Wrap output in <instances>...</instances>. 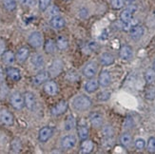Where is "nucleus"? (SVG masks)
<instances>
[{
  "mask_svg": "<svg viewBox=\"0 0 155 154\" xmlns=\"http://www.w3.org/2000/svg\"><path fill=\"white\" fill-rule=\"evenodd\" d=\"M147 151L150 153L155 152V137H150L149 139L147 145Z\"/></svg>",
  "mask_w": 155,
  "mask_h": 154,
  "instance_id": "obj_34",
  "label": "nucleus"
},
{
  "mask_svg": "<svg viewBox=\"0 0 155 154\" xmlns=\"http://www.w3.org/2000/svg\"><path fill=\"white\" fill-rule=\"evenodd\" d=\"M97 72V65L93 62L87 63L83 69V74L87 78H92Z\"/></svg>",
  "mask_w": 155,
  "mask_h": 154,
  "instance_id": "obj_12",
  "label": "nucleus"
},
{
  "mask_svg": "<svg viewBox=\"0 0 155 154\" xmlns=\"http://www.w3.org/2000/svg\"><path fill=\"white\" fill-rule=\"evenodd\" d=\"M51 25L53 29L55 30H61L65 27V20L63 17L59 16V15H55L52 16L51 19Z\"/></svg>",
  "mask_w": 155,
  "mask_h": 154,
  "instance_id": "obj_19",
  "label": "nucleus"
},
{
  "mask_svg": "<svg viewBox=\"0 0 155 154\" xmlns=\"http://www.w3.org/2000/svg\"><path fill=\"white\" fill-rule=\"evenodd\" d=\"M15 59H16L15 55L13 54L12 51H5L2 54V60L6 65H9V66L12 65L15 62Z\"/></svg>",
  "mask_w": 155,
  "mask_h": 154,
  "instance_id": "obj_21",
  "label": "nucleus"
},
{
  "mask_svg": "<svg viewBox=\"0 0 155 154\" xmlns=\"http://www.w3.org/2000/svg\"><path fill=\"white\" fill-rule=\"evenodd\" d=\"M52 134H53L52 128H51V126H43V128L38 132V139L41 143H46L51 139Z\"/></svg>",
  "mask_w": 155,
  "mask_h": 154,
  "instance_id": "obj_4",
  "label": "nucleus"
},
{
  "mask_svg": "<svg viewBox=\"0 0 155 154\" xmlns=\"http://www.w3.org/2000/svg\"><path fill=\"white\" fill-rule=\"evenodd\" d=\"M5 49H6L5 42H4V41H2V40H0V55H2L3 53H4Z\"/></svg>",
  "mask_w": 155,
  "mask_h": 154,
  "instance_id": "obj_47",
  "label": "nucleus"
},
{
  "mask_svg": "<svg viewBox=\"0 0 155 154\" xmlns=\"http://www.w3.org/2000/svg\"><path fill=\"white\" fill-rule=\"evenodd\" d=\"M44 48L47 53H53L57 47H56V43L53 42V40L48 39L44 45Z\"/></svg>",
  "mask_w": 155,
  "mask_h": 154,
  "instance_id": "obj_29",
  "label": "nucleus"
},
{
  "mask_svg": "<svg viewBox=\"0 0 155 154\" xmlns=\"http://www.w3.org/2000/svg\"><path fill=\"white\" fill-rule=\"evenodd\" d=\"M110 92L103 91V92L99 93L98 99H99V100H101V101H106V100H107V99L110 98Z\"/></svg>",
  "mask_w": 155,
  "mask_h": 154,
  "instance_id": "obj_41",
  "label": "nucleus"
},
{
  "mask_svg": "<svg viewBox=\"0 0 155 154\" xmlns=\"http://www.w3.org/2000/svg\"><path fill=\"white\" fill-rule=\"evenodd\" d=\"M10 102H11V105L12 106V108H15V110H22L23 106H25L24 97L21 93L18 91L13 92L11 95Z\"/></svg>",
  "mask_w": 155,
  "mask_h": 154,
  "instance_id": "obj_2",
  "label": "nucleus"
},
{
  "mask_svg": "<svg viewBox=\"0 0 155 154\" xmlns=\"http://www.w3.org/2000/svg\"><path fill=\"white\" fill-rule=\"evenodd\" d=\"M66 1H68V0H66Z\"/></svg>",
  "mask_w": 155,
  "mask_h": 154,
  "instance_id": "obj_51",
  "label": "nucleus"
},
{
  "mask_svg": "<svg viewBox=\"0 0 155 154\" xmlns=\"http://www.w3.org/2000/svg\"><path fill=\"white\" fill-rule=\"evenodd\" d=\"M56 47L60 51H64L69 47V41L65 36H59L56 39Z\"/></svg>",
  "mask_w": 155,
  "mask_h": 154,
  "instance_id": "obj_27",
  "label": "nucleus"
},
{
  "mask_svg": "<svg viewBox=\"0 0 155 154\" xmlns=\"http://www.w3.org/2000/svg\"><path fill=\"white\" fill-rule=\"evenodd\" d=\"M92 149H93L92 142L90 141V140H85V141H83L82 144H81V146H80V152L87 154V153L91 152Z\"/></svg>",
  "mask_w": 155,
  "mask_h": 154,
  "instance_id": "obj_25",
  "label": "nucleus"
},
{
  "mask_svg": "<svg viewBox=\"0 0 155 154\" xmlns=\"http://www.w3.org/2000/svg\"><path fill=\"white\" fill-rule=\"evenodd\" d=\"M3 81H4V71L1 67H0V84H1Z\"/></svg>",
  "mask_w": 155,
  "mask_h": 154,
  "instance_id": "obj_48",
  "label": "nucleus"
},
{
  "mask_svg": "<svg viewBox=\"0 0 155 154\" xmlns=\"http://www.w3.org/2000/svg\"><path fill=\"white\" fill-rule=\"evenodd\" d=\"M50 72L47 70H42L32 78V83L35 86H39L45 82H47L50 78Z\"/></svg>",
  "mask_w": 155,
  "mask_h": 154,
  "instance_id": "obj_10",
  "label": "nucleus"
},
{
  "mask_svg": "<svg viewBox=\"0 0 155 154\" xmlns=\"http://www.w3.org/2000/svg\"><path fill=\"white\" fill-rule=\"evenodd\" d=\"M146 98L149 100H153L155 98V88L154 87H150L146 90Z\"/></svg>",
  "mask_w": 155,
  "mask_h": 154,
  "instance_id": "obj_36",
  "label": "nucleus"
},
{
  "mask_svg": "<svg viewBox=\"0 0 155 154\" xmlns=\"http://www.w3.org/2000/svg\"><path fill=\"white\" fill-rule=\"evenodd\" d=\"M0 121L3 125L6 126H12L15 119H13V115L12 113L7 110H2L0 111Z\"/></svg>",
  "mask_w": 155,
  "mask_h": 154,
  "instance_id": "obj_11",
  "label": "nucleus"
},
{
  "mask_svg": "<svg viewBox=\"0 0 155 154\" xmlns=\"http://www.w3.org/2000/svg\"><path fill=\"white\" fill-rule=\"evenodd\" d=\"M75 128V119L72 115H69L66 118L65 121V129L66 130H71Z\"/></svg>",
  "mask_w": 155,
  "mask_h": 154,
  "instance_id": "obj_30",
  "label": "nucleus"
},
{
  "mask_svg": "<svg viewBox=\"0 0 155 154\" xmlns=\"http://www.w3.org/2000/svg\"><path fill=\"white\" fill-rule=\"evenodd\" d=\"M145 80L147 84H152L155 81V70L150 68L145 72Z\"/></svg>",
  "mask_w": 155,
  "mask_h": 154,
  "instance_id": "obj_28",
  "label": "nucleus"
},
{
  "mask_svg": "<svg viewBox=\"0 0 155 154\" xmlns=\"http://www.w3.org/2000/svg\"><path fill=\"white\" fill-rule=\"evenodd\" d=\"M136 11L135 6H130L125 9L120 15V19L123 23H130L133 17V13Z\"/></svg>",
  "mask_w": 155,
  "mask_h": 154,
  "instance_id": "obj_5",
  "label": "nucleus"
},
{
  "mask_svg": "<svg viewBox=\"0 0 155 154\" xmlns=\"http://www.w3.org/2000/svg\"><path fill=\"white\" fill-rule=\"evenodd\" d=\"M66 78L69 80L70 82H75L78 80L79 76L77 74V72L74 71V70H71L69 71L68 73H67V75H66Z\"/></svg>",
  "mask_w": 155,
  "mask_h": 154,
  "instance_id": "obj_35",
  "label": "nucleus"
},
{
  "mask_svg": "<svg viewBox=\"0 0 155 154\" xmlns=\"http://www.w3.org/2000/svg\"><path fill=\"white\" fill-rule=\"evenodd\" d=\"M77 130H78L79 138L81 140H86L87 137H89V129H87L86 126H79Z\"/></svg>",
  "mask_w": 155,
  "mask_h": 154,
  "instance_id": "obj_31",
  "label": "nucleus"
},
{
  "mask_svg": "<svg viewBox=\"0 0 155 154\" xmlns=\"http://www.w3.org/2000/svg\"><path fill=\"white\" fill-rule=\"evenodd\" d=\"M111 7L113 9L115 10H119V9H122L124 5H125V2L124 0H111Z\"/></svg>",
  "mask_w": 155,
  "mask_h": 154,
  "instance_id": "obj_37",
  "label": "nucleus"
},
{
  "mask_svg": "<svg viewBox=\"0 0 155 154\" xmlns=\"http://www.w3.org/2000/svg\"><path fill=\"white\" fill-rule=\"evenodd\" d=\"M63 70V63L61 60L56 59L54 60L50 66L49 68V72H50V75L52 77H55L57 75H59L60 73L62 72Z\"/></svg>",
  "mask_w": 155,
  "mask_h": 154,
  "instance_id": "obj_6",
  "label": "nucleus"
},
{
  "mask_svg": "<svg viewBox=\"0 0 155 154\" xmlns=\"http://www.w3.org/2000/svg\"><path fill=\"white\" fill-rule=\"evenodd\" d=\"M28 42L32 48H40L43 45V36L39 31H33L28 37Z\"/></svg>",
  "mask_w": 155,
  "mask_h": 154,
  "instance_id": "obj_3",
  "label": "nucleus"
},
{
  "mask_svg": "<svg viewBox=\"0 0 155 154\" xmlns=\"http://www.w3.org/2000/svg\"><path fill=\"white\" fill-rule=\"evenodd\" d=\"M72 106L77 111H85L91 106V100L85 95H78L72 100Z\"/></svg>",
  "mask_w": 155,
  "mask_h": 154,
  "instance_id": "obj_1",
  "label": "nucleus"
},
{
  "mask_svg": "<svg viewBox=\"0 0 155 154\" xmlns=\"http://www.w3.org/2000/svg\"><path fill=\"white\" fill-rule=\"evenodd\" d=\"M24 101H25V106L27 109L30 110H33L36 106V97L31 91H27L24 95Z\"/></svg>",
  "mask_w": 155,
  "mask_h": 154,
  "instance_id": "obj_8",
  "label": "nucleus"
},
{
  "mask_svg": "<svg viewBox=\"0 0 155 154\" xmlns=\"http://www.w3.org/2000/svg\"><path fill=\"white\" fill-rule=\"evenodd\" d=\"M131 126H132V119L130 117H127L126 119V123H125V128L127 129H129V128H131Z\"/></svg>",
  "mask_w": 155,
  "mask_h": 154,
  "instance_id": "obj_46",
  "label": "nucleus"
},
{
  "mask_svg": "<svg viewBox=\"0 0 155 154\" xmlns=\"http://www.w3.org/2000/svg\"><path fill=\"white\" fill-rule=\"evenodd\" d=\"M87 15H89V11L86 8H81L79 10V16L81 18H86Z\"/></svg>",
  "mask_w": 155,
  "mask_h": 154,
  "instance_id": "obj_43",
  "label": "nucleus"
},
{
  "mask_svg": "<svg viewBox=\"0 0 155 154\" xmlns=\"http://www.w3.org/2000/svg\"><path fill=\"white\" fill-rule=\"evenodd\" d=\"M67 109H68V103L66 101H60L51 109V113L53 116H59L65 113Z\"/></svg>",
  "mask_w": 155,
  "mask_h": 154,
  "instance_id": "obj_7",
  "label": "nucleus"
},
{
  "mask_svg": "<svg viewBox=\"0 0 155 154\" xmlns=\"http://www.w3.org/2000/svg\"><path fill=\"white\" fill-rule=\"evenodd\" d=\"M87 47H89V49L92 51H95L99 49V45L98 43L94 42V41H91L89 44H87Z\"/></svg>",
  "mask_w": 155,
  "mask_h": 154,
  "instance_id": "obj_42",
  "label": "nucleus"
},
{
  "mask_svg": "<svg viewBox=\"0 0 155 154\" xmlns=\"http://www.w3.org/2000/svg\"><path fill=\"white\" fill-rule=\"evenodd\" d=\"M153 69L155 70V60H154V63H153Z\"/></svg>",
  "mask_w": 155,
  "mask_h": 154,
  "instance_id": "obj_50",
  "label": "nucleus"
},
{
  "mask_svg": "<svg viewBox=\"0 0 155 154\" xmlns=\"http://www.w3.org/2000/svg\"><path fill=\"white\" fill-rule=\"evenodd\" d=\"M3 5L7 11H12L16 9V0H3Z\"/></svg>",
  "mask_w": 155,
  "mask_h": 154,
  "instance_id": "obj_32",
  "label": "nucleus"
},
{
  "mask_svg": "<svg viewBox=\"0 0 155 154\" xmlns=\"http://www.w3.org/2000/svg\"><path fill=\"white\" fill-rule=\"evenodd\" d=\"M98 86H99V82L97 80H95V79L90 80V81H87L85 84V90L89 93L94 92L98 89Z\"/></svg>",
  "mask_w": 155,
  "mask_h": 154,
  "instance_id": "obj_23",
  "label": "nucleus"
},
{
  "mask_svg": "<svg viewBox=\"0 0 155 154\" xmlns=\"http://www.w3.org/2000/svg\"><path fill=\"white\" fill-rule=\"evenodd\" d=\"M76 145V138L73 135H67L61 140V146L63 149H71Z\"/></svg>",
  "mask_w": 155,
  "mask_h": 154,
  "instance_id": "obj_9",
  "label": "nucleus"
},
{
  "mask_svg": "<svg viewBox=\"0 0 155 154\" xmlns=\"http://www.w3.org/2000/svg\"><path fill=\"white\" fill-rule=\"evenodd\" d=\"M144 28L141 25L132 26L130 30V35L133 40H139L144 34Z\"/></svg>",
  "mask_w": 155,
  "mask_h": 154,
  "instance_id": "obj_13",
  "label": "nucleus"
},
{
  "mask_svg": "<svg viewBox=\"0 0 155 154\" xmlns=\"http://www.w3.org/2000/svg\"><path fill=\"white\" fill-rule=\"evenodd\" d=\"M59 13V9L57 8L56 6H52L51 8L50 9V15L51 16H55V15H58Z\"/></svg>",
  "mask_w": 155,
  "mask_h": 154,
  "instance_id": "obj_44",
  "label": "nucleus"
},
{
  "mask_svg": "<svg viewBox=\"0 0 155 154\" xmlns=\"http://www.w3.org/2000/svg\"><path fill=\"white\" fill-rule=\"evenodd\" d=\"M6 73L8 75L9 78H11L13 81H19L21 79V72L16 68H13V67H9L6 70Z\"/></svg>",
  "mask_w": 155,
  "mask_h": 154,
  "instance_id": "obj_18",
  "label": "nucleus"
},
{
  "mask_svg": "<svg viewBox=\"0 0 155 154\" xmlns=\"http://www.w3.org/2000/svg\"><path fill=\"white\" fill-rule=\"evenodd\" d=\"M134 145H135V148L138 150H143L145 149V146H146V141L142 138H138V139H136V141H135V143H134Z\"/></svg>",
  "mask_w": 155,
  "mask_h": 154,
  "instance_id": "obj_38",
  "label": "nucleus"
},
{
  "mask_svg": "<svg viewBox=\"0 0 155 154\" xmlns=\"http://www.w3.org/2000/svg\"><path fill=\"white\" fill-rule=\"evenodd\" d=\"M126 1H127V2H133L134 0H126Z\"/></svg>",
  "mask_w": 155,
  "mask_h": 154,
  "instance_id": "obj_49",
  "label": "nucleus"
},
{
  "mask_svg": "<svg viewBox=\"0 0 155 154\" xmlns=\"http://www.w3.org/2000/svg\"><path fill=\"white\" fill-rule=\"evenodd\" d=\"M100 62L103 66H110L114 62V57L110 53L104 52L103 54L100 56Z\"/></svg>",
  "mask_w": 155,
  "mask_h": 154,
  "instance_id": "obj_24",
  "label": "nucleus"
},
{
  "mask_svg": "<svg viewBox=\"0 0 155 154\" xmlns=\"http://www.w3.org/2000/svg\"><path fill=\"white\" fill-rule=\"evenodd\" d=\"M51 0H38L39 2V9L41 10L42 11H46L47 9L49 8V6L51 4Z\"/></svg>",
  "mask_w": 155,
  "mask_h": 154,
  "instance_id": "obj_39",
  "label": "nucleus"
},
{
  "mask_svg": "<svg viewBox=\"0 0 155 154\" xmlns=\"http://www.w3.org/2000/svg\"><path fill=\"white\" fill-rule=\"evenodd\" d=\"M98 82H99V85L101 87H104V88H106V87L109 86L110 84V82H111V78H110V72L107 71V70L101 71V73L99 74Z\"/></svg>",
  "mask_w": 155,
  "mask_h": 154,
  "instance_id": "obj_14",
  "label": "nucleus"
},
{
  "mask_svg": "<svg viewBox=\"0 0 155 154\" xmlns=\"http://www.w3.org/2000/svg\"><path fill=\"white\" fill-rule=\"evenodd\" d=\"M44 90L45 92L47 93V94H49V95H55L57 94V92H58V87L56 85L55 82H53V81H48V82H46L45 85H44Z\"/></svg>",
  "mask_w": 155,
  "mask_h": 154,
  "instance_id": "obj_16",
  "label": "nucleus"
},
{
  "mask_svg": "<svg viewBox=\"0 0 155 154\" xmlns=\"http://www.w3.org/2000/svg\"><path fill=\"white\" fill-rule=\"evenodd\" d=\"M20 4H22L23 6H32L35 5V0H18Z\"/></svg>",
  "mask_w": 155,
  "mask_h": 154,
  "instance_id": "obj_45",
  "label": "nucleus"
},
{
  "mask_svg": "<svg viewBox=\"0 0 155 154\" xmlns=\"http://www.w3.org/2000/svg\"><path fill=\"white\" fill-rule=\"evenodd\" d=\"M22 149V143H21V140L19 138L15 137L12 140L11 142V150L12 152H15V153H18L20 152Z\"/></svg>",
  "mask_w": 155,
  "mask_h": 154,
  "instance_id": "obj_26",
  "label": "nucleus"
},
{
  "mask_svg": "<svg viewBox=\"0 0 155 154\" xmlns=\"http://www.w3.org/2000/svg\"><path fill=\"white\" fill-rule=\"evenodd\" d=\"M30 55V50L29 48H27V47H21L20 49H18L17 52H16V60L20 63H23L25 62L27 59H28Z\"/></svg>",
  "mask_w": 155,
  "mask_h": 154,
  "instance_id": "obj_15",
  "label": "nucleus"
},
{
  "mask_svg": "<svg viewBox=\"0 0 155 154\" xmlns=\"http://www.w3.org/2000/svg\"><path fill=\"white\" fill-rule=\"evenodd\" d=\"M133 51H132V48L130 46L127 45H124L121 47L120 51H119V55L123 60H130L132 57Z\"/></svg>",
  "mask_w": 155,
  "mask_h": 154,
  "instance_id": "obj_17",
  "label": "nucleus"
},
{
  "mask_svg": "<svg viewBox=\"0 0 155 154\" xmlns=\"http://www.w3.org/2000/svg\"><path fill=\"white\" fill-rule=\"evenodd\" d=\"M102 133L105 137H111L113 135V129L110 126H104Z\"/></svg>",
  "mask_w": 155,
  "mask_h": 154,
  "instance_id": "obj_40",
  "label": "nucleus"
},
{
  "mask_svg": "<svg viewBox=\"0 0 155 154\" xmlns=\"http://www.w3.org/2000/svg\"><path fill=\"white\" fill-rule=\"evenodd\" d=\"M120 142L124 146H126V148H127V146H130L131 142H132L131 135L129 134V133H124V134L120 138Z\"/></svg>",
  "mask_w": 155,
  "mask_h": 154,
  "instance_id": "obj_33",
  "label": "nucleus"
},
{
  "mask_svg": "<svg viewBox=\"0 0 155 154\" xmlns=\"http://www.w3.org/2000/svg\"><path fill=\"white\" fill-rule=\"evenodd\" d=\"M91 124L94 128H100L103 125V116L100 113H92L91 115Z\"/></svg>",
  "mask_w": 155,
  "mask_h": 154,
  "instance_id": "obj_20",
  "label": "nucleus"
},
{
  "mask_svg": "<svg viewBox=\"0 0 155 154\" xmlns=\"http://www.w3.org/2000/svg\"><path fill=\"white\" fill-rule=\"evenodd\" d=\"M31 64L33 65L35 69H41L44 66V57L42 54H39V53H36L32 56L31 58Z\"/></svg>",
  "mask_w": 155,
  "mask_h": 154,
  "instance_id": "obj_22",
  "label": "nucleus"
}]
</instances>
